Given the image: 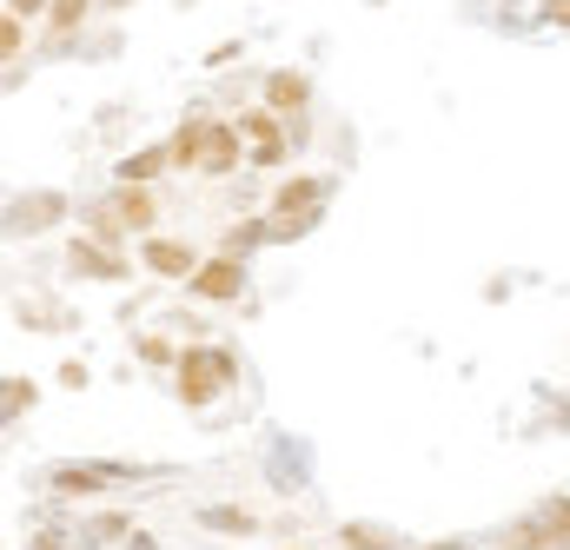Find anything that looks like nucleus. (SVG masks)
Masks as SVG:
<instances>
[{"mask_svg": "<svg viewBox=\"0 0 570 550\" xmlns=\"http://www.w3.org/2000/svg\"><path fill=\"white\" fill-rule=\"evenodd\" d=\"M233 385V359L226 352H186L179 359V399L186 405H213Z\"/></svg>", "mask_w": 570, "mask_h": 550, "instance_id": "f257e3e1", "label": "nucleus"}, {"mask_svg": "<svg viewBox=\"0 0 570 550\" xmlns=\"http://www.w3.org/2000/svg\"><path fill=\"white\" fill-rule=\"evenodd\" d=\"M239 166V127L199 120V173H233Z\"/></svg>", "mask_w": 570, "mask_h": 550, "instance_id": "f03ea898", "label": "nucleus"}, {"mask_svg": "<svg viewBox=\"0 0 570 550\" xmlns=\"http://www.w3.org/2000/svg\"><path fill=\"white\" fill-rule=\"evenodd\" d=\"M318 199H325V186H318V179H292L279 199H273V213H279V233H292V226H312Z\"/></svg>", "mask_w": 570, "mask_h": 550, "instance_id": "7ed1b4c3", "label": "nucleus"}, {"mask_svg": "<svg viewBox=\"0 0 570 550\" xmlns=\"http://www.w3.org/2000/svg\"><path fill=\"white\" fill-rule=\"evenodd\" d=\"M140 259H146L159 278H193L199 266H206V259H193V246H179V239H146Z\"/></svg>", "mask_w": 570, "mask_h": 550, "instance_id": "20e7f679", "label": "nucleus"}, {"mask_svg": "<svg viewBox=\"0 0 570 550\" xmlns=\"http://www.w3.org/2000/svg\"><path fill=\"white\" fill-rule=\"evenodd\" d=\"M239 285H246V273H239L233 253H226V259H206V266L193 273V292H199V298H239Z\"/></svg>", "mask_w": 570, "mask_h": 550, "instance_id": "39448f33", "label": "nucleus"}, {"mask_svg": "<svg viewBox=\"0 0 570 550\" xmlns=\"http://www.w3.org/2000/svg\"><path fill=\"white\" fill-rule=\"evenodd\" d=\"M305 100H312L305 73H273V80H266V107H273L279 120H298V114H305Z\"/></svg>", "mask_w": 570, "mask_h": 550, "instance_id": "423d86ee", "label": "nucleus"}, {"mask_svg": "<svg viewBox=\"0 0 570 550\" xmlns=\"http://www.w3.org/2000/svg\"><path fill=\"white\" fill-rule=\"evenodd\" d=\"M107 213H114V219H120V226H127V233H146V226H153V213H159V206H153V193H146V186H120V193H114V199H107Z\"/></svg>", "mask_w": 570, "mask_h": 550, "instance_id": "0eeeda50", "label": "nucleus"}, {"mask_svg": "<svg viewBox=\"0 0 570 550\" xmlns=\"http://www.w3.org/2000/svg\"><path fill=\"white\" fill-rule=\"evenodd\" d=\"M73 273H87V278H127V266H120V253H107V246H94V239H73Z\"/></svg>", "mask_w": 570, "mask_h": 550, "instance_id": "6e6552de", "label": "nucleus"}, {"mask_svg": "<svg viewBox=\"0 0 570 550\" xmlns=\"http://www.w3.org/2000/svg\"><path fill=\"white\" fill-rule=\"evenodd\" d=\"M246 134H253V153H259V166H279V159H285L279 114H246Z\"/></svg>", "mask_w": 570, "mask_h": 550, "instance_id": "1a4fd4ad", "label": "nucleus"}, {"mask_svg": "<svg viewBox=\"0 0 570 550\" xmlns=\"http://www.w3.org/2000/svg\"><path fill=\"white\" fill-rule=\"evenodd\" d=\"M159 166H173V153H159V146H146V153H134V159H120V186H146Z\"/></svg>", "mask_w": 570, "mask_h": 550, "instance_id": "9d476101", "label": "nucleus"}, {"mask_svg": "<svg viewBox=\"0 0 570 550\" xmlns=\"http://www.w3.org/2000/svg\"><path fill=\"white\" fill-rule=\"evenodd\" d=\"M53 484H60L67 498H80V491H100V484H107V471H94V464H60V471H53Z\"/></svg>", "mask_w": 570, "mask_h": 550, "instance_id": "9b49d317", "label": "nucleus"}, {"mask_svg": "<svg viewBox=\"0 0 570 550\" xmlns=\"http://www.w3.org/2000/svg\"><path fill=\"white\" fill-rule=\"evenodd\" d=\"M53 206H60L53 193H33V199H20V206H13V226H47V219H53Z\"/></svg>", "mask_w": 570, "mask_h": 550, "instance_id": "f8f14e48", "label": "nucleus"}, {"mask_svg": "<svg viewBox=\"0 0 570 550\" xmlns=\"http://www.w3.org/2000/svg\"><path fill=\"white\" fill-rule=\"evenodd\" d=\"M166 153H173V166H199V120H193V127H179Z\"/></svg>", "mask_w": 570, "mask_h": 550, "instance_id": "ddd939ff", "label": "nucleus"}, {"mask_svg": "<svg viewBox=\"0 0 570 550\" xmlns=\"http://www.w3.org/2000/svg\"><path fill=\"white\" fill-rule=\"evenodd\" d=\"M338 538H345V544H352V550H392V538H385L379 524H345Z\"/></svg>", "mask_w": 570, "mask_h": 550, "instance_id": "4468645a", "label": "nucleus"}, {"mask_svg": "<svg viewBox=\"0 0 570 550\" xmlns=\"http://www.w3.org/2000/svg\"><path fill=\"white\" fill-rule=\"evenodd\" d=\"M206 524L226 531V538H246V531H253V511H206Z\"/></svg>", "mask_w": 570, "mask_h": 550, "instance_id": "2eb2a0df", "label": "nucleus"}, {"mask_svg": "<svg viewBox=\"0 0 570 550\" xmlns=\"http://www.w3.org/2000/svg\"><path fill=\"white\" fill-rule=\"evenodd\" d=\"M87 20V0H53V33H73Z\"/></svg>", "mask_w": 570, "mask_h": 550, "instance_id": "dca6fc26", "label": "nucleus"}, {"mask_svg": "<svg viewBox=\"0 0 570 550\" xmlns=\"http://www.w3.org/2000/svg\"><path fill=\"white\" fill-rule=\"evenodd\" d=\"M20 47H27V33H20V13H7V20H0V53H7V60H20Z\"/></svg>", "mask_w": 570, "mask_h": 550, "instance_id": "f3484780", "label": "nucleus"}, {"mask_svg": "<svg viewBox=\"0 0 570 550\" xmlns=\"http://www.w3.org/2000/svg\"><path fill=\"white\" fill-rule=\"evenodd\" d=\"M551 531H564V538H570V498H558V504H551Z\"/></svg>", "mask_w": 570, "mask_h": 550, "instance_id": "a211bd4d", "label": "nucleus"}, {"mask_svg": "<svg viewBox=\"0 0 570 550\" xmlns=\"http://www.w3.org/2000/svg\"><path fill=\"white\" fill-rule=\"evenodd\" d=\"M544 20H558V27H570V0H544Z\"/></svg>", "mask_w": 570, "mask_h": 550, "instance_id": "6ab92c4d", "label": "nucleus"}, {"mask_svg": "<svg viewBox=\"0 0 570 550\" xmlns=\"http://www.w3.org/2000/svg\"><path fill=\"white\" fill-rule=\"evenodd\" d=\"M40 7H47V0H7V13H20V20H27V13H40Z\"/></svg>", "mask_w": 570, "mask_h": 550, "instance_id": "aec40b11", "label": "nucleus"}, {"mask_svg": "<svg viewBox=\"0 0 570 550\" xmlns=\"http://www.w3.org/2000/svg\"><path fill=\"white\" fill-rule=\"evenodd\" d=\"M431 550H451V544H431Z\"/></svg>", "mask_w": 570, "mask_h": 550, "instance_id": "412c9836", "label": "nucleus"}]
</instances>
